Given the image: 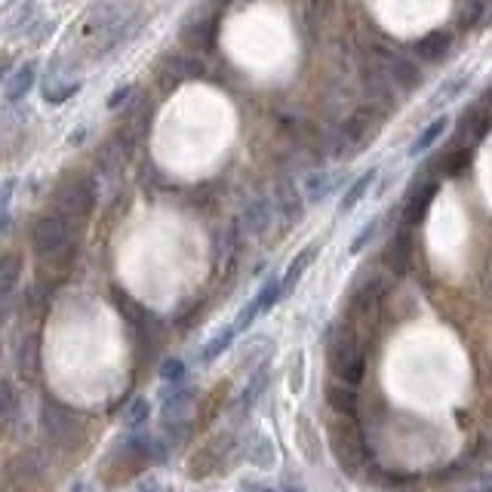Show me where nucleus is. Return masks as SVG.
Segmentation results:
<instances>
[{"instance_id": "18", "label": "nucleus", "mask_w": 492, "mask_h": 492, "mask_svg": "<svg viewBox=\"0 0 492 492\" xmlns=\"http://www.w3.org/2000/svg\"><path fill=\"white\" fill-rule=\"evenodd\" d=\"M35 62H25L22 68H16V74L6 83V102H19L28 96V89L35 87Z\"/></svg>"}, {"instance_id": "23", "label": "nucleus", "mask_w": 492, "mask_h": 492, "mask_svg": "<svg viewBox=\"0 0 492 492\" xmlns=\"http://www.w3.org/2000/svg\"><path fill=\"white\" fill-rule=\"evenodd\" d=\"M281 299H283V293H281V274H274V277H271V281L262 287V293L256 296V302H258V308H262V314H268V311L274 308Z\"/></svg>"}, {"instance_id": "31", "label": "nucleus", "mask_w": 492, "mask_h": 492, "mask_svg": "<svg viewBox=\"0 0 492 492\" xmlns=\"http://www.w3.org/2000/svg\"><path fill=\"white\" fill-rule=\"evenodd\" d=\"M68 492H93V489H89L87 483H74V487H71Z\"/></svg>"}, {"instance_id": "4", "label": "nucleus", "mask_w": 492, "mask_h": 492, "mask_svg": "<svg viewBox=\"0 0 492 492\" xmlns=\"http://www.w3.org/2000/svg\"><path fill=\"white\" fill-rule=\"evenodd\" d=\"M43 431H47L50 443H56L59 450H71L83 440V425L68 406H62L56 397L43 400Z\"/></svg>"}, {"instance_id": "29", "label": "nucleus", "mask_w": 492, "mask_h": 492, "mask_svg": "<svg viewBox=\"0 0 492 492\" xmlns=\"http://www.w3.org/2000/svg\"><path fill=\"white\" fill-rule=\"evenodd\" d=\"M10 191H12V182H4V188H0V210H4L6 200H10Z\"/></svg>"}, {"instance_id": "3", "label": "nucleus", "mask_w": 492, "mask_h": 492, "mask_svg": "<svg viewBox=\"0 0 492 492\" xmlns=\"http://www.w3.org/2000/svg\"><path fill=\"white\" fill-rule=\"evenodd\" d=\"M53 200H56V212H62L71 222L74 219H87L96 206V185L87 176H81V173H71V176H65L56 185Z\"/></svg>"}, {"instance_id": "5", "label": "nucleus", "mask_w": 492, "mask_h": 492, "mask_svg": "<svg viewBox=\"0 0 492 492\" xmlns=\"http://www.w3.org/2000/svg\"><path fill=\"white\" fill-rule=\"evenodd\" d=\"M329 366L339 375V381H348V385H357L364 379L366 357L360 351L354 333H339L329 339Z\"/></svg>"}, {"instance_id": "26", "label": "nucleus", "mask_w": 492, "mask_h": 492, "mask_svg": "<svg viewBox=\"0 0 492 492\" xmlns=\"http://www.w3.org/2000/svg\"><path fill=\"white\" fill-rule=\"evenodd\" d=\"M148 412H151V406H148V400H133V406H129V410H127V416H123V419H127V425H129V428H139V425H145L148 422Z\"/></svg>"}, {"instance_id": "35", "label": "nucleus", "mask_w": 492, "mask_h": 492, "mask_svg": "<svg viewBox=\"0 0 492 492\" xmlns=\"http://www.w3.org/2000/svg\"><path fill=\"white\" fill-rule=\"evenodd\" d=\"M480 492H492V487H487V489H480Z\"/></svg>"}, {"instance_id": "34", "label": "nucleus", "mask_w": 492, "mask_h": 492, "mask_svg": "<svg viewBox=\"0 0 492 492\" xmlns=\"http://www.w3.org/2000/svg\"><path fill=\"white\" fill-rule=\"evenodd\" d=\"M283 492H305V489H296V487H283Z\"/></svg>"}, {"instance_id": "12", "label": "nucleus", "mask_w": 492, "mask_h": 492, "mask_svg": "<svg viewBox=\"0 0 492 492\" xmlns=\"http://www.w3.org/2000/svg\"><path fill=\"white\" fill-rule=\"evenodd\" d=\"M19 373L25 379H37L41 373V333H28L19 345Z\"/></svg>"}, {"instance_id": "32", "label": "nucleus", "mask_w": 492, "mask_h": 492, "mask_svg": "<svg viewBox=\"0 0 492 492\" xmlns=\"http://www.w3.org/2000/svg\"><path fill=\"white\" fill-rule=\"evenodd\" d=\"M142 492H170L166 487H148V489H142Z\"/></svg>"}, {"instance_id": "19", "label": "nucleus", "mask_w": 492, "mask_h": 492, "mask_svg": "<svg viewBox=\"0 0 492 492\" xmlns=\"http://www.w3.org/2000/svg\"><path fill=\"white\" fill-rule=\"evenodd\" d=\"M271 225V204L268 200H256V204L246 206L243 212V228L250 234H265V228Z\"/></svg>"}, {"instance_id": "6", "label": "nucleus", "mask_w": 492, "mask_h": 492, "mask_svg": "<svg viewBox=\"0 0 492 492\" xmlns=\"http://www.w3.org/2000/svg\"><path fill=\"white\" fill-rule=\"evenodd\" d=\"M228 446H231V437H212L210 443L191 458V465H188L191 477H197L200 480V477L216 474V471L225 465V458H228Z\"/></svg>"}, {"instance_id": "33", "label": "nucleus", "mask_w": 492, "mask_h": 492, "mask_svg": "<svg viewBox=\"0 0 492 492\" xmlns=\"http://www.w3.org/2000/svg\"><path fill=\"white\" fill-rule=\"evenodd\" d=\"M10 68V62H0V81H4V71Z\"/></svg>"}, {"instance_id": "17", "label": "nucleus", "mask_w": 492, "mask_h": 492, "mask_svg": "<svg viewBox=\"0 0 492 492\" xmlns=\"http://www.w3.org/2000/svg\"><path fill=\"white\" fill-rule=\"evenodd\" d=\"M268 381H271V366L268 364H262V366L252 369V379L246 381V388H243V394H241V410H250V406H256V400L265 394Z\"/></svg>"}, {"instance_id": "14", "label": "nucleus", "mask_w": 492, "mask_h": 492, "mask_svg": "<svg viewBox=\"0 0 492 492\" xmlns=\"http://www.w3.org/2000/svg\"><path fill=\"white\" fill-rule=\"evenodd\" d=\"M314 258H317V243H311V246H305V250H302L299 256L293 258V262H289V268L281 274V293H283V299L293 293V287L299 283V277L305 274L308 265L314 262Z\"/></svg>"}, {"instance_id": "9", "label": "nucleus", "mask_w": 492, "mask_h": 492, "mask_svg": "<svg viewBox=\"0 0 492 492\" xmlns=\"http://www.w3.org/2000/svg\"><path fill=\"white\" fill-rule=\"evenodd\" d=\"M327 400L329 410L342 419H354V412H357V394H354V385H348V381H333L327 388Z\"/></svg>"}, {"instance_id": "22", "label": "nucleus", "mask_w": 492, "mask_h": 492, "mask_svg": "<svg viewBox=\"0 0 492 492\" xmlns=\"http://www.w3.org/2000/svg\"><path fill=\"white\" fill-rule=\"evenodd\" d=\"M16 412H19V397H16V391H12L10 381H0V428L12 425Z\"/></svg>"}, {"instance_id": "16", "label": "nucleus", "mask_w": 492, "mask_h": 492, "mask_svg": "<svg viewBox=\"0 0 492 492\" xmlns=\"http://www.w3.org/2000/svg\"><path fill=\"white\" fill-rule=\"evenodd\" d=\"M450 47H452V37L446 35V31H431V35H425L422 41H416V53L428 62H440Z\"/></svg>"}, {"instance_id": "24", "label": "nucleus", "mask_w": 492, "mask_h": 492, "mask_svg": "<svg viewBox=\"0 0 492 492\" xmlns=\"http://www.w3.org/2000/svg\"><path fill=\"white\" fill-rule=\"evenodd\" d=\"M299 446H305L308 462H314L317 458V437H314V428H311V419H305V416L299 419Z\"/></svg>"}, {"instance_id": "1", "label": "nucleus", "mask_w": 492, "mask_h": 492, "mask_svg": "<svg viewBox=\"0 0 492 492\" xmlns=\"http://www.w3.org/2000/svg\"><path fill=\"white\" fill-rule=\"evenodd\" d=\"M31 246L41 258H62L71 250V219L62 212H43L31 225Z\"/></svg>"}, {"instance_id": "25", "label": "nucleus", "mask_w": 492, "mask_h": 492, "mask_svg": "<svg viewBox=\"0 0 492 492\" xmlns=\"http://www.w3.org/2000/svg\"><path fill=\"white\" fill-rule=\"evenodd\" d=\"M379 225H381V219H379V216H375V219H369V222L364 225V228H360V234L351 241V246H348V252H351V256H357V252L364 250V246H366V243L375 237V231H379Z\"/></svg>"}, {"instance_id": "30", "label": "nucleus", "mask_w": 492, "mask_h": 492, "mask_svg": "<svg viewBox=\"0 0 492 492\" xmlns=\"http://www.w3.org/2000/svg\"><path fill=\"white\" fill-rule=\"evenodd\" d=\"M243 492H274L271 487H262V483H256V487H246Z\"/></svg>"}, {"instance_id": "11", "label": "nucleus", "mask_w": 492, "mask_h": 492, "mask_svg": "<svg viewBox=\"0 0 492 492\" xmlns=\"http://www.w3.org/2000/svg\"><path fill=\"white\" fill-rule=\"evenodd\" d=\"M446 129H450V114H437V118H434V120L428 123V127H425L422 133L416 135V142H412L410 151H406V154H410L412 160L422 158V154H428L431 148L440 142V135H443Z\"/></svg>"}, {"instance_id": "28", "label": "nucleus", "mask_w": 492, "mask_h": 492, "mask_svg": "<svg viewBox=\"0 0 492 492\" xmlns=\"http://www.w3.org/2000/svg\"><path fill=\"white\" fill-rule=\"evenodd\" d=\"M129 96H133V87H120V89H114L111 99H108V108H111V111H118V108L129 99Z\"/></svg>"}, {"instance_id": "8", "label": "nucleus", "mask_w": 492, "mask_h": 492, "mask_svg": "<svg viewBox=\"0 0 492 492\" xmlns=\"http://www.w3.org/2000/svg\"><path fill=\"white\" fill-rule=\"evenodd\" d=\"M19 277H22V256H19V252L0 256V311L6 308L12 289L19 287Z\"/></svg>"}, {"instance_id": "2", "label": "nucleus", "mask_w": 492, "mask_h": 492, "mask_svg": "<svg viewBox=\"0 0 492 492\" xmlns=\"http://www.w3.org/2000/svg\"><path fill=\"white\" fill-rule=\"evenodd\" d=\"M329 450H333V458L348 477H357L360 465L366 458V443L364 434L357 431V425L351 419L339 416V422H333V428H329Z\"/></svg>"}, {"instance_id": "7", "label": "nucleus", "mask_w": 492, "mask_h": 492, "mask_svg": "<svg viewBox=\"0 0 492 492\" xmlns=\"http://www.w3.org/2000/svg\"><path fill=\"white\" fill-rule=\"evenodd\" d=\"M437 197V182H428V185H419L412 188L410 194H406V204H404V219L410 225H422L425 216H428L431 210V200Z\"/></svg>"}, {"instance_id": "10", "label": "nucleus", "mask_w": 492, "mask_h": 492, "mask_svg": "<svg viewBox=\"0 0 492 492\" xmlns=\"http://www.w3.org/2000/svg\"><path fill=\"white\" fill-rule=\"evenodd\" d=\"M342 182H345L342 173H311L305 182H302V191H305L308 204H320V200L329 197V194H333Z\"/></svg>"}, {"instance_id": "20", "label": "nucleus", "mask_w": 492, "mask_h": 492, "mask_svg": "<svg viewBox=\"0 0 492 492\" xmlns=\"http://www.w3.org/2000/svg\"><path fill=\"white\" fill-rule=\"evenodd\" d=\"M246 458H250L256 468H271V465H274V443H271L265 434H252Z\"/></svg>"}, {"instance_id": "21", "label": "nucleus", "mask_w": 492, "mask_h": 492, "mask_svg": "<svg viewBox=\"0 0 492 492\" xmlns=\"http://www.w3.org/2000/svg\"><path fill=\"white\" fill-rule=\"evenodd\" d=\"M234 335H237V327L234 323H231L228 329H222V333L216 335V339L210 342V345L204 348V354H200V360H204V364H212V360L219 357V354H225L231 348V342H234Z\"/></svg>"}, {"instance_id": "13", "label": "nucleus", "mask_w": 492, "mask_h": 492, "mask_svg": "<svg viewBox=\"0 0 492 492\" xmlns=\"http://www.w3.org/2000/svg\"><path fill=\"white\" fill-rule=\"evenodd\" d=\"M375 179H379V170H375V166H369V170H364L357 179H354L351 185L345 188V194H342V204H339V212H342V216H348L351 210H357V204L366 197L369 185H373Z\"/></svg>"}, {"instance_id": "27", "label": "nucleus", "mask_w": 492, "mask_h": 492, "mask_svg": "<svg viewBox=\"0 0 492 492\" xmlns=\"http://www.w3.org/2000/svg\"><path fill=\"white\" fill-rule=\"evenodd\" d=\"M160 375H164V381H182L185 379V364L179 357H170L164 366H160Z\"/></svg>"}, {"instance_id": "15", "label": "nucleus", "mask_w": 492, "mask_h": 492, "mask_svg": "<svg viewBox=\"0 0 492 492\" xmlns=\"http://www.w3.org/2000/svg\"><path fill=\"white\" fill-rule=\"evenodd\" d=\"M471 83V71H458V74H452L450 81L440 83V89L431 96V108H440V105H450V102H456L458 96L468 89Z\"/></svg>"}]
</instances>
